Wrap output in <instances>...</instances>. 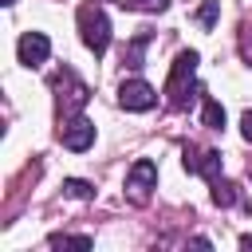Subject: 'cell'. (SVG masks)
Masks as SVG:
<instances>
[{"label": "cell", "instance_id": "9a60e30c", "mask_svg": "<svg viewBox=\"0 0 252 252\" xmlns=\"http://www.w3.org/2000/svg\"><path fill=\"white\" fill-rule=\"evenodd\" d=\"M51 248H91V236H51Z\"/></svg>", "mask_w": 252, "mask_h": 252}, {"label": "cell", "instance_id": "8fae6325", "mask_svg": "<svg viewBox=\"0 0 252 252\" xmlns=\"http://www.w3.org/2000/svg\"><path fill=\"white\" fill-rule=\"evenodd\" d=\"M213 205H220V209L236 205V185H232V181H220V177H213Z\"/></svg>", "mask_w": 252, "mask_h": 252}, {"label": "cell", "instance_id": "5b68a950", "mask_svg": "<svg viewBox=\"0 0 252 252\" xmlns=\"http://www.w3.org/2000/svg\"><path fill=\"white\" fill-rule=\"evenodd\" d=\"M59 138H63V146H67V150L83 154V150H91V146H94V122H91V118H83V114H71V118H63Z\"/></svg>", "mask_w": 252, "mask_h": 252}, {"label": "cell", "instance_id": "5bb4252c", "mask_svg": "<svg viewBox=\"0 0 252 252\" xmlns=\"http://www.w3.org/2000/svg\"><path fill=\"white\" fill-rule=\"evenodd\" d=\"M217 16H220V0H205V4H201V12H197L201 28H213V24H217Z\"/></svg>", "mask_w": 252, "mask_h": 252}, {"label": "cell", "instance_id": "8992f818", "mask_svg": "<svg viewBox=\"0 0 252 252\" xmlns=\"http://www.w3.org/2000/svg\"><path fill=\"white\" fill-rule=\"evenodd\" d=\"M118 102L126 106V110H154L158 106V91L146 83V79H126L122 87H118Z\"/></svg>", "mask_w": 252, "mask_h": 252}, {"label": "cell", "instance_id": "7c38bea8", "mask_svg": "<svg viewBox=\"0 0 252 252\" xmlns=\"http://www.w3.org/2000/svg\"><path fill=\"white\" fill-rule=\"evenodd\" d=\"M63 193L75 197V201H87V197H94V185L91 181H79V177H67L63 181Z\"/></svg>", "mask_w": 252, "mask_h": 252}, {"label": "cell", "instance_id": "52a82bcc", "mask_svg": "<svg viewBox=\"0 0 252 252\" xmlns=\"http://www.w3.org/2000/svg\"><path fill=\"white\" fill-rule=\"evenodd\" d=\"M16 51H20V63H24V67H39V63H47L51 43H47L43 32H24L20 43H16Z\"/></svg>", "mask_w": 252, "mask_h": 252}, {"label": "cell", "instance_id": "2e32d148", "mask_svg": "<svg viewBox=\"0 0 252 252\" xmlns=\"http://www.w3.org/2000/svg\"><path fill=\"white\" fill-rule=\"evenodd\" d=\"M240 134L252 142V110H244V118H240Z\"/></svg>", "mask_w": 252, "mask_h": 252}, {"label": "cell", "instance_id": "7a4b0ae2", "mask_svg": "<svg viewBox=\"0 0 252 252\" xmlns=\"http://www.w3.org/2000/svg\"><path fill=\"white\" fill-rule=\"evenodd\" d=\"M51 87L59 91L55 98H59V114H63V118H71V114H79V110L87 106V98H91V91H87V83H83V79H79L75 71H67V67H63V71H59V75L51 79Z\"/></svg>", "mask_w": 252, "mask_h": 252}, {"label": "cell", "instance_id": "ac0fdd59", "mask_svg": "<svg viewBox=\"0 0 252 252\" xmlns=\"http://www.w3.org/2000/svg\"><path fill=\"white\" fill-rule=\"evenodd\" d=\"M4 4H16V0H4Z\"/></svg>", "mask_w": 252, "mask_h": 252}, {"label": "cell", "instance_id": "6da1fadb", "mask_svg": "<svg viewBox=\"0 0 252 252\" xmlns=\"http://www.w3.org/2000/svg\"><path fill=\"white\" fill-rule=\"evenodd\" d=\"M197 51H181L177 59H173V71H169V79H165V94H169V106L173 110H185L189 106V87H193V71H197Z\"/></svg>", "mask_w": 252, "mask_h": 252}, {"label": "cell", "instance_id": "4fadbf2b", "mask_svg": "<svg viewBox=\"0 0 252 252\" xmlns=\"http://www.w3.org/2000/svg\"><path fill=\"white\" fill-rule=\"evenodd\" d=\"M126 12H165L169 0H118Z\"/></svg>", "mask_w": 252, "mask_h": 252}, {"label": "cell", "instance_id": "ba28073f", "mask_svg": "<svg viewBox=\"0 0 252 252\" xmlns=\"http://www.w3.org/2000/svg\"><path fill=\"white\" fill-rule=\"evenodd\" d=\"M185 169L201 173V177H217L220 173V150H201V146H185Z\"/></svg>", "mask_w": 252, "mask_h": 252}, {"label": "cell", "instance_id": "3957f363", "mask_svg": "<svg viewBox=\"0 0 252 252\" xmlns=\"http://www.w3.org/2000/svg\"><path fill=\"white\" fill-rule=\"evenodd\" d=\"M79 32H83V43H87L94 55H102V51L110 47V20H106L102 8H94V4L79 8Z\"/></svg>", "mask_w": 252, "mask_h": 252}, {"label": "cell", "instance_id": "30bf717a", "mask_svg": "<svg viewBox=\"0 0 252 252\" xmlns=\"http://www.w3.org/2000/svg\"><path fill=\"white\" fill-rule=\"evenodd\" d=\"M201 118H205L209 130H224V106H220L217 98H209V94H205V110H201Z\"/></svg>", "mask_w": 252, "mask_h": 252}, {"label": "cell", "instance_id": "9c48e42d", "mask_svg": "<svg viewBox=\"0 0 252 252\" xmlns=\"http://www.w3.org/2000/svg\"><path fill=\"white\" fill-rule=\"evenodd\" d=\"M146 43H150V32L134 35V39L126 43V51H122V63H126V67H142V51H146Z\"/></svg>", "mask_w": 252, "mask_h": 252}, {"label": "cell", "instance_id": "277c9868", "mask_svg": "<svg viewBox=\"0 0 252 252\" xmlns=\"http://www.w3.org/2000/svg\"><path fill=\"white\" fill-rule=\"evenodd\" d=\"M154 185H158V165L150 158H138L134 169H130V177H126V197L134 205H146L150 193H154Z\"/></svg>", "mask_w": 252, "mask_h": 252}, {"label": "cell", "instance_id": "e0dca14e", "mask_svg": "<svg viewBox=\"0 0 252 252\" xmlns=\"http://www.w3.org/2000/svg\"><path fill=\"white\" fill-rule=\"evenodd\" d=\"M240 248H248V252H252V236H240Z\"/></svg>", "mask_w": 252, "mask_h": 252}]
</instances>
